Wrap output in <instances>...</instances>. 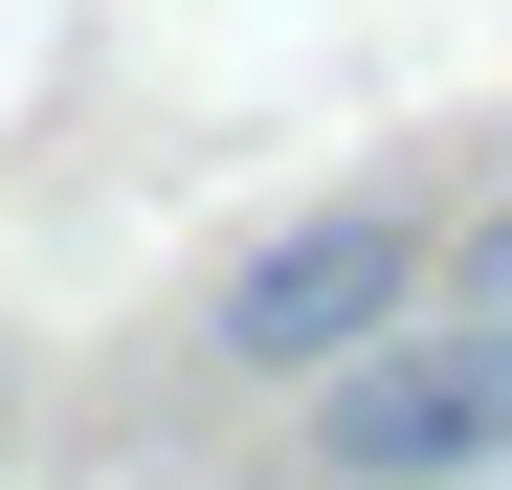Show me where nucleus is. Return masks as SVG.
<instances>
[{"label":"nucleus","mask_w":512,"mask_h":490,"mask_svg":"<svg viewBox=\"0 0 512 490\" xmlns=\"http://www.w3.org/2000/svg\"><path fill=\"white\" fill-rule=\"evenodd\" d=\"M379 312H423V201H312V223H268V245L223 268V312H201V357L290 401L312 357H357Z\"/></svg>","instance_id":"f257e3e1"},{"label":"nucleus","mask_w":512,"mask_h":490,"mask_svg":"<svg viewBox=\"0 0 512 490\" xmlns=\"http://www.w3.org/2000/svg\"><path fill=\"white\" fill-rule=\"evenodd\" d=\"M290 401H312V468H334V490H468V468H490V446H468V335H423V312H379V335L312 357Z\"/></svg>","instance_id":"f03ea898"},{"label":"nucleus","mask_w":512,"mask_h":490,"mask_svg":"<svg viewBox=\"0 0 512 490\" xmlns=\"http://www.w3.org/2000/svg\"><path fill=\"white\" fill-rule=\"evenodd\" d=\"M446 335H468V446L512 468V312H446Z\"/></svg>","instance_id":"7ed1b4c3"},{"label":"nucleus","mask_w":512,"mask_h":490,"mask_svg":"<svg viewBox=\"0 0 512 490\" xmlns=\"http://www.w3.org/2000/svg\"><path fill=\"white\" fill-rule=\"evenodd\" d=\"M423 268H446V312H512V201H490L468 245H423Z\"/></svg>","instance_id":"20e7f679"}]
</instances>
